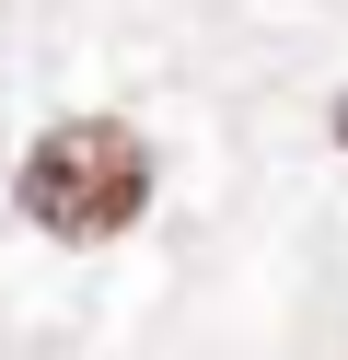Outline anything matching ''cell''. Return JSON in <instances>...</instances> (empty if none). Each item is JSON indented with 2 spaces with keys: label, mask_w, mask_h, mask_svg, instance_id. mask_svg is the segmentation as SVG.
<instances>
[{
  "label": "cell",
  "mask_w": 348,
  "mask_h": 360,
  "mask_svg": "<svg viewBox=\"0 0 348 360\" xmlns=\"http://www.w3.org/2000/svg\"><path fill=\"white\" fill-rule=\"evenodd\" d=\"M325 128H337V151H348V94H337V105H325Z\"/></svg>",
  "instance_id": "cell-2"
},
{
  "label": "cell",
  "mask_w": 348,
  "mask_h": 360,
  "mask_svg": "<svg viewBox=\"0 0 348 360\" xmlns=\"http://www.w3.org/2000/svg\"><path fill=\"white\" fill-rule=\"evenodd\" d=\"M12 210L46 244H116L151 210V140L128 117H46L12 163Z\"/></svg>",
  "instance_id": "cell-1"
}]
</instances>
